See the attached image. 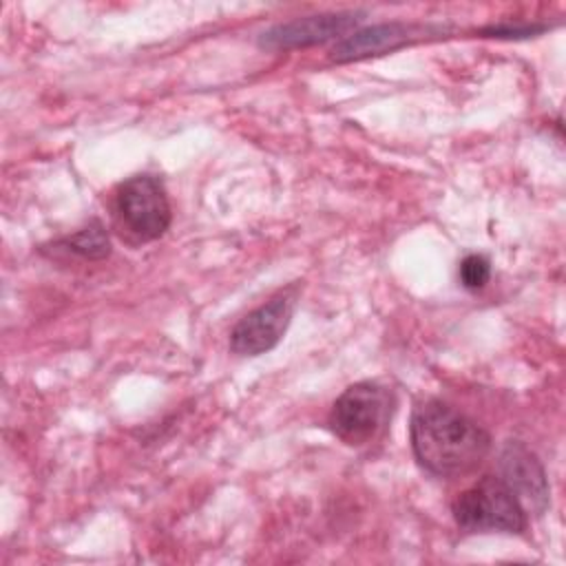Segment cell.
Here are the masks:
<instances>
[{
    "label": "cell",
    "mask_w": 566,
    "mask_h": 566,
    "mask_svg": "<svg viewBox=\"0 0 566 566\" xmlns=\"http://www.w3.org/2000/svg\"><path fill=\"white\" fill-rule=\"evenodd\" d=\"M409 436L420 467L440 478L473 471L491 449V438L478 422L440 400L413 409Z\"/></svg>",
    "instance_id": "1"
},
{
    "label": "cell",
    "mask_w": 566,
    "mask_h": 566,
    "mask_svg": "<svg viewBox=\"0 0 566 566\" xmlns=\"http://www.w3.org/2000/svg\"><path fill=\"white\" fill-rule=\"evenodd\" d=\"M453 517L467 533H522L526 528V511L495 475H484L462 491L453 502Z\"/></svg>",
    "instance_id": "2"
},
{
    "label": "cell",
    "mask_w": 566,
    "mask_h": 566,
    "mask_svg": "<svg viewBox=\"0 0 566 566\" xmlns=\"http://www.w3.org/2000/svg\"><path fill=\"white\" fill-rule=\"evenodd\" d=\"M391 416V396L376 382H356L347 387L329 411V429L349 447L374 442Z\"/></svg>",
    "instance_id": "3"
},
{
    "label": "cell",
    "mask_w": 566,
    "mask_h": 566,
    "mask_svg": "<svg viewBox=\"0 0 566 566\" xmlns=\"http://www.w3.org/2000/svg\"><path fill=\"white\" fill-rule=\"evenodd\" d=\"M115 219L122 232L137 243L159 239L172 219L170 203L159 179L135 175L115 192Z\"/></svg>",
    "instance_id": "4"
},
{
    "label": "cell",
    "mask_w": 566,
    "mask_h": 566,
    "mask_svg": "<svg viewBox=\"0 0 566 566\" xmlns=\"http://www.w3.org/2000/svg\"><path fill=\"white\" fill-rule=\"evenodd\" d=\"M298 298V287L290 285L245 314L230 332V349L241 356H259L276 347L285 334Z\"/></svg>",
    "instance_id": "5"
},
{
    "label": "cell",
    "mask_w": 566,
    "mask_h": 566,
    "mask_svg": "<svg viewBox=\"0 0 566 566\" xmlns=\"http://www.w3.org/2000/svg\"><path fill=\"white\" fill-rule=\"evenodd\" d=\"M500 480L509 486L526 513L542 515L551 502L548 478L533 451L522 442H509L500 455Z\"/></svg>",
    "instance_id": "6"
},
{
    "label": "cell",
    "mask_w": 566,
    "mask_h": 566,
    "mask_svg": "<svg viewBox=\"0 0 566 566\" xmlns=\"http://www.w3.org/2000/svg\"><path fill=\"white\" fill-rule=\"evenodd\" d=\"M360 11H338L296 18L261 33L259 44L265 49H298L321 44L332 38L345 35L360 22Z\"/></svg>",
    "instance_id": "7"
},
{
    "label": "cell",
    "mask_w": 566,
    "mask_h": 566,
    "mask_svg": "<svg viewBox=\"0 0 566 566\" xmlns=\"http://www.w3.org/2000/svg\"><path fill=\"white\" fill-rule=\"evenodd\" d=\"M427 29L416 27V24H405V22H385V24H374L360 31L349 33L343 38L334 49H332V60L334 62H354V60H365L374 55H382L389 51H396L411 40L420 38Z\"/></svg>",
    "instance_id": "8"
},
{
    "label": "cell",
    "mask_w": 566,
    "mask_h": 566,
    "mask_svg": "<svg viewBox=\"0 0 566 566\" xmlns=\"http://www.w3.org/2000/svg\"><path fill=\"white\" fill-rule=\"evenodd\" d=\"M57 245L82 256V259H88V261H99L111 254V241L99 221H91L86 228L57 241Z\"/></svg>",
    "instance_id": "9"
},
{
    "label": "cell",
    "mask_w": 566,
    "mask_h": 566,
    "mask_svg": "<svg viewBox=\"0 0 566 566\" xmlns=\"http://www.w3.org/2000/svg\"><path fill=\"white\" fill-rule=\"evenodd\" d=\"M458 274H460V283L467 290L475 292V290H482L489 283V279H491V263L482 254H469V256H464L460 261Z\"/></svg>",
    "instance_id": "10"
},
{
    "label": "cell",
    "mask_w": 566,
    "mask_h": 566,
    "mask_svg": "<svg viewBox=\"0 0 566 566\" xmlns=\"http://www.w3.org/2000/svg\"><path fill=\"white\" fill-rule=\"evenodd\" d=\"M544 27H511V24H500V27H491L484 33H491L493 38H520V35H533L535 31H542Z\"/></svg>",
    "instance_id": "11"
}]
</instances>
